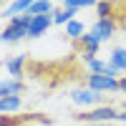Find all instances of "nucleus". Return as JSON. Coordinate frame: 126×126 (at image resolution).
Segmentation results:
<instances>
[{"label": "nucleus", "instance_id": "obj_1", "mask_svg": "<svg viewBox=\"0 0 126 126\" xmlns=\"http://www.w3.org/2000/svg\"><path fill=\"white\" fill-rule=\"evenodd\" d=\"M76 119H78V124H109L111 126V121L119 119V109L111 106V103H103V106H96L91 111L78 113Z\"/></svg>", "mask_w": 126, "mask_h": 126}, {"label": "nucleus", "instance_id": "obj_2", "mask_svg": "<svg viewBox=\"0 0 126 126\" xmlns=\"http://www.w3.org/2000/svg\"><path fill=\"white\" fill-rule=\"evenodd\" d=\"M68 98L73 106H78L83 111H91V109H96V106H103V96L96 91H91L86 86H78V88H71L68 91Z\"/></svg>", "mask_w": 126, "mask_h": 126}, {"label": "nucleus", "instance_id": "obj_3", "mask_svg": "<svg viewBox=\"0 0 126 126\" xmlns=\"http://www.w3.org/2000/svg\"><path fill=\"white\" fill-rule=\"evenodd\" d=\"M28 25H30V15L10 18L8 25L3 28V33H0V40H3V43H18V40L28 38Z\"/></svg>", "mask_w": 126, "mask_h": 126}, {"label": "nucleus", "instance_id": "obj_4", "mask_svg": "<svg viewBox=\"0 0 126 126\" xmlns=\"http://www.w3.org/2000/svg\"><path fill=\"white\" fill-rule=\"evenodd\" d=\"M86 88L101 93V96H103V93H116V91H121L119 78H111V76H96V73H88V76H86Z\"/></svg>", "mask_w": 126, "mask_h": 126}, {"label": "nucleus", "instance_id": "obj_5", "mask_svg": "<svg viewBox=\"0 0 126 126\" xmlns=\"http://www.w3.org/2000/svg\"><path fill=\"white\" fill-rule=\"evenodd\" d=\"M91 33L96 35L101 43L111 40L113 33H116V18H96V23L91 25Z\"/></svg>", "mask_w": 126, "mask_h": 126}, {"label": "nucleus", "instance_id": "obj_6", "mask_svg": "<svg viewBox=\"0 0 126 126\" xmlns=\"http://www.w3.org/2000/svg\"><path fill=\"white\" fill-rule=\"evenodd\" d=\"M83 61H86V68H88V73H96V76H111V78H121L119 73H116V68H113L109 61H103V58L86 56Z\"/></svg>", "mask_w": 126, "mask_h": 126}, {"label": "nucleus", "instance_id": "obj_7", "mask_svg": "<svg viewBox=\"0 0 126 126\" xmlns=\"http://www.w3.org/2000/svg\"><path fill=\"white\" fill-rule=\"evenodd\" d=\"M50 25H53V18H50V15H30V25H28V40L46 35Z\"/></svg>", "mask_w": 126, "mask_h": 126}, {"label": "nucleus", "instance_id": "obj_8", "mask_svg": "<svg viewBox=\"0 0 126 126\" xmlns=\"http://www.w3.org/2000/svg\"><path fill=\"white\" fill-rule=\"evenodd\" d=\"M23 91H25V83L18 81V78H3V81H0V98L23 96Z\"/></svg>", "mask_w": 126, "mask_h": 126}, {"label": "nucleus", "instance_id": "obj_9", "mask_svg": "<svg viewBox=\"0 0 126 126\" xmlns=\"http://www.w3.org/2000/svg\"><path fill=\"white\" fill-rule=\"evenodd\" d=\"M25 63H28V56H10V58H5V71L10 73L13 78H23V71H25Z\"/></svg>", "mask_w": 126, "mask_h": 126}, {"label": "nucleus", "instance_id": "obj_10", "mask_svg": "<svg viewBox=\"0 0 126 126\" xmlns=\"http://www.w3.org/2000/svg\"><path fill=\"white\" fill-rule=\"evenodd\" d=\"M20 111H23V96L0 98V113H3V116H18Z\"/></svg>", "mask_w": 126, "mask_h": 126}, {"label": "nucleus", "instance_id": "obj_11", "mask_svg": "<svg viewBox=\"0 0 126 126\" xmlns=\"http://www.w3.org/2000/svg\"><path fill=\"white\" fill-rule=\"evenodd\" d=\"M109 63L116 68L119 76H124V73H126V48H124V46L111 48V53H109Z\"/></svg>", "mask_w": 126, "mask_h": 126}, {"label": "nucleus", "instance_id": "obj_12", "mask_svg": "<svg viewBox=\"0 0 126 126\" xmlns=\"http://www.w3.org/2000/svg\"><path fill=\"white\" fill-rule=\"evenodd\" d=\"M78 46H81V50H83V58H86V56H96V53H98L101 40H98V38L93 35L91 30H88V33H86V35H83V38L78 40Z\"/></svg>", "mask_w": 126, "mask_h": 126}, {"label": "nucleus", "instance_id": "obj_13", "mask_svg": "<svg viewBox=\"0 0 126 126\" xmlns=\"http://www.w3.org/2000/svg\"><path fill=\"white\" fill-rule=\"evenodd\" d=\"M30 3L33 0H13V3H8L5 5V18H18V15H28V10H30Z\"/></svg>", "mask_w": 126, "mask_h": 126}, {"label": "nucleus", "instance_id": "obj_14", "mask_svg": "<svg viewBox=\"0 0 126 126\" xmlns=\"http://www.w3.org/2000/svg\"><path fill=\"white\" fill-rule=\"evenodd\" d=\"M53 10H56V5L50 0H33L28 15H53Z\"/></svg>", "mask_w": 126, "mask_h": 126}, {"label": "nucleus", "instance_id": "obj_15", "mask_svg": "<svg viewBox=\"0 0 126 126\" xmlns=\"http://www.w3.org/2000/svg\"><path fill=\"white\" fill-rule=\"evenodd\" d=\"M86 33H88V30H86V25H83L81 20H71V23L66 25V38L76 40V43H78V40H81L83 35H86Z\"/></svg>", "mask_w": 126, "mask_h": 126}, {"label": "nucleus", "instance_id": "obj_16", "mask_svg": "<svg viewBox=\"0 0 126 126\" xmlns=\"http://www.w3.org/2000/svg\"><path fill=\"white\" fill-rule=\"evenodd\" d=\"M50 18H53V25H63V28H66L71 20H76V15H73V13H68V10H63V8H56Z\"/></svg>", "mask_w": 126, "mask_h": 126}, {"label": "nucleus", "instance_id": "obj_17", "mask_svg": "<svg viewBox=\"0 0 126 126\" xmlns=\"http://www.w3.org/2000/svg\"><path fill=\"white\" fill-rule=\"evenodd\" d=\"M116 5L113 3H106V0H101V3H96V13H98V18H116Z\"/></svg>", "mask_w": 126, "mask_h": 126}, {"label": "nucleus", "instance_id": "obj_18", "mask_svg": "<svg viewBox=\"0 0 126 126\" xmlns=\"http://www.w3.org/2000/svg\"><path fill=\"white\" fill-rule=\"evenodd\" d=\"M116 121H119L121 126H126V109H124V111H119V119H116Z\"/></svg>", "mask_w": 126, "mask_h": 126}, {"label": "nucleus", "instance_id": "obj_19", "mask_svg": "<svg viewBox=\"0 0 126 126\" xmlns=\"http://www.w3.org/2000/svg\"><path fill=\"white\" fill-rule=\"evenodd\" d=\"M119 86H121V93H126V76L119 78Z\"/></svg>", "mask_w": 126, "mask_h": 126}, {"label": "nucleus", "instance_id": "obj_20", "mask_svg": "<svg viewBox=\"0 0 126 126\" xmlns=\"http://www.w3.org/2000/svg\"><path fill=\"white\" fill-rule=\"evenodd\" d=\"M78 126H109V124H78Z\"/></svg>", "mask_w": 126, "mask_h": 126}, {"label": "nucleus", "instance_id": "obj_21", "mask_svg": "<svg viewBox=\"0 0 126 126\" xmlns=\"http://www.w3.org/2000/svg\"><path fill=\"white\" fill-rule=\"evenodd\" d=\"M23 126H33V124H23Z\"/></svg>", "mask_w": 126, "mask_h": 126}, {"label": "nucleus", "instance_id": "obj_22", "mask_svg": "<svg viewBox=\"0 0 126 126\" xmlns=\"http://www.w3.org/2000/svg\"><path fill=\"white\" fill-rule=\"evenodd\" d=\"M124 76H126V73H124Z\"/></svg>", "mask_w": 126, "mask_h": 126}]
</instances>
